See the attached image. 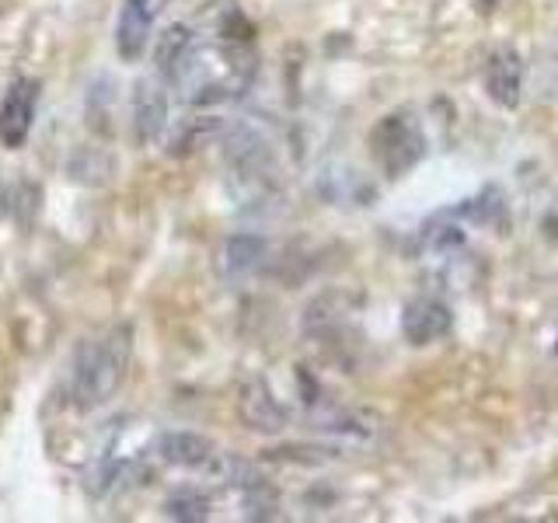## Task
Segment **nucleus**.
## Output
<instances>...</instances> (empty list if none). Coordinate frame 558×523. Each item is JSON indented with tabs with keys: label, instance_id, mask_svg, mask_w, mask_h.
<instances>
[{
	"label": "nucleus",
	"instance_id": "f257e3e1",
	"mask_svg": "<svg viewBox=\"0 0 558 523\" xmlns=\"http://www.w3.org/2000/svg\"><path fill=\"white\" fill-rule=\"evenodd\" d=\"M255 77V57L238 42H192L168 77L189 105H217L238 98Z\"/></svg>",
	"mask_w": 558,
	"mask_h": 523
},
{
	"label": "nucleus",
	"instance_id": "f03ea898",
	"mask_svg": "<svg viewBox=\"0 0 558 523\" xmlns=\"http://www.w3.org/2000/svg\"><path fill=\"white\" fill-rule=\"evenodd\" d=\"M130 360H133L130 325L109 328L105 336L81 342L74 353V370H70V398H74V405L84 412L101 409L122 388V380L130 374Z\"/></svg>",
	"mask_w": 558,
	"mask_h": 523
},
{
	"label": "nucleus",
	"instance_id": "7ed1b4c3",
	"mask_svg": "<svg viewBox=\"0 0 558 523\" xmlns=\"http://www.w3.org/2000/svg\"><path fill=\"white\" fill-rule=\"evenodd\" d=\"M371 150L388 179H401V174L412 171L426 157V136L409 112H391L374 126Z\"/></svg>",
	"mask_w": 558,
	"mask_h": 523
},
{
	"label": "nucleus",
	"instance_id": "20e7f679",
	"mask_svg": "<svg viewBox=\"0 0 558 523\" xmlns=\"http://www.w3.org/2000/svg\"><path fill=\"white\" fill-rule=\"evenodd\" d=\"M43 84L35 77H22L8 87L4 101H0V147L22 150L25 139L35 126V109H39Z\"/></svg>",
	"mask_w": 558,
	"mask_h": 523
},
{
	"label": "nucleus",
	"instance_id": "39448f33",
	"mask_svg": "<svg viewBox=\"0 0 558 523\" xmlns=\"http://www.w3.org/2000/svg\"><path fill=\"white\" fill-rule=\"evenodd\" d=\"M238 418L252 433L276 436L287 426V409L279 405V398L272 394V388L266 380L252 377V380H244L241 391H238Z\"/></svg>",
	"mask_w": 558,
	"mask_h": 523
},
{
	"label": "nucleus",
	"instance_id": "423d86ee",
	"mask_svg": "<svg viewBox=\"0 0 558 523\" xmlns=\"http://www.w3.org/2000/svg\"><path fill=\"white\" fill-rule=\"evenodd\" d=\"M154 0H122L116 22V52L122 63H136L150 46L154 32Z\"/></svg>",
	"mask_w": 558,
	"mask_h": 523
},
{
	"label": "nucleus",
	"instance_id": "0eeeda50",
	"mask_svg": "<svg viewBox=\"0 0 558 523\" xmlns=\"http://www.w3.org/2000/svg\"><path fill=\"white\" fill-rule=\"evenodd\" d=\"M453 328V314L444 301H433V296H418V301L405 304L401 314V336L412 345H429L436 339H444Z\"/></svg>",
	"mask_w": 558,
	"mask_h": 523
},
{
	"label": "nucleus",
	"instance_id": "6e6552de",
	"mask_svg": "<svg viewBox=\"0 0 558 523\" xmlns=\"http://www.w3.org/2000/svg\"><path fill=\"white\" fill-rule=\"evenodd\" d=\"M485 95L499 109H517L523 95V60L517 49H499L485 63Z\"/></svg>",
	"mask_w": 558,
	"mask_h": 523
},
{
	"label": "nucleus",
	"instance_id": "1a4fd4ad",
	"mask_svg": "<svg viewBox=\"0 0 558 523\" xmlns=\"http://www.w3.org/2000/svg\"><path fill=\"white\" fill-rule=\"evenodd\" d=\"M227 161L241 174V179L252 182H266L272 174V150L255 130L248 126H234L227 133Z\"/></svg>",
	"mask_w": 558,
	"mask_h": 523
},
{
	"label": "nucleus",
	"instance_id": "9d476101",
	"mask_svg": "<svg viewBox=\"0 0 558 523\" xmlns=\"http://www.w3.org/2000/svg\"><path fill=\"white\" fill-rule=\"evenodd\" d=\"M168 126V92L157 77H147L136 84L133 95V133L140 144H150V139L161 136Z\"/></svg>",
	"mask_w": 558,
	"mask_h": 523
},
{
	"label": "nucleus",
	"instance_id": "9b49d317",
	"mask_svg": "<svg viewBox=\"0 0 558 523\" xmlns=\"http://www.w3.org/2000/svg\"><path fill=\"white\" fill-rule=\"evenodd\" d=\"M157 453H161V461L174 467H203L214 461V443H209L203 433L171 429L157 440Z\"/></svg>",
	"mask_w": 558,
	"mask_h": 523
},
{
	"label": "nucleus",
	"instance_id": "f8f14e48",
	"mask_svg": "<svg viewBox=\"0 0 558 523\" xmlns=\"http://www.w3.org/2000/svg\"><path fill=\"white\" fill-rule=\"evenodd\" d=\"M262 258H266V241L258 234H234L220 248V272L227 279H241L255 272L262 266Z\"/></svg>",
	"mask_w": 558,
	"mask_h": 523
},
{
	"label": "nucleus",
	"instance_id": "ddd939ff",
	"mask_svg": "<svg viewBox=\"0 0 558 523\" xmlns=\"http://www.w3.org/2000/svg\"><path fill=\"white\" fill-rule=\"evenodd\" d=\"M192 46V32L185 25H171L161 32V39H157L154 46V63H157V74L161 77H171L174 74V66L182 63V57L189 52Z\"/></svg>",
	"mask_w": 558,
	"mask_h": 523
},
{
	"label": "nucleus",
	"instance_id": "4468645a",
	"mask_svg": "<svg viewBox=\"0 0 558 523\" xmlns=\"http://www.w3.org/2000/svg\"><path fill=\"white\" fill-rule=\"evenodd\" d=\"M165 516L182 520V523H196V520H206V516H209V502H206L203 496H192V492L171 496V499L165 502Z\"/></svg>",
	"mask_w": 558,
	"mask_h": 523
},
{
	"label": "nucleus",
	"instance_id": "2eb2a0df",
	"mask_svg": "<svg viewBox=\"0 0 558 523\" xmlns=\"http://www.w3.org/2000/svg\"><path fill=\"white\" fill-rule=\"evenodd\" d=\"M11 203H14V214H17V223L22 227H28L32 220H35V214H39V203H43V192H39V185L35 182H22L14 188V196H11Z\"/></svg>",
	"mask_w": 558,
	"mask_h": 523
},
{
	"label": "nucleus",
	"instance_id": "dca6fc26",
	"mask_svg": "<svg viewBox=\"0 0 558 523\" xmlns=\"http://www.w3.org/2000/svg\"><path fill=\"white\" fill-rule=\"evenodd\" d=\"M8 206H11V196H8V185L0 182V220H4V214H8Z\"/></svg>",
	"mask_w": 558,
	"mask_h": 523
},
{
	"label": "nucleus",
	"instance_id": "f3484780",
	"mask_svg": "<svg viewBox=\"0 0 558 523\" xmlns=\"http://www.w3.org/2000/svg\"><path fill=\"white\" fill-rule=\"evenodd\" d=\"M499 0H478V11H493Z\"/></svg>",
	"mask_w": 558,
	"mask_h": 523
}]
</instances>
